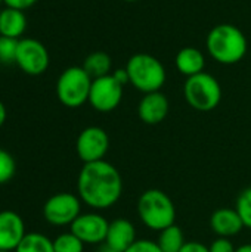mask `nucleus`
Masks as SVG:
<instances>
[{
	"label": "nucleus",
	"instance_id": "nucleus-1",
	"mask_svg": "<svg viewBox=\"0 0 251 252\" xmlns=\"http://www.w3.org/2000/svg\"><path fill=\"white\" fill-rule=\"evenodd\" d=\"M77 193L84 205L93 210H108L123 195L121 174L105 159L83 164L77 177Z\"/></svg>",
	"mask_w": 251,
	"mask_h": 252
},
{
	"label": "nucleus",
	"instance_id": "nucleus-2",
	"mask_svg": "<svg viewBox=\"0 0 251 252\" xmlns=\"http://www.w3.org/2000/svg\"><path fill=\"white\" fill-rule=\"evenodd\" d=\"M206 46L209 55L223 65L238 63L249 50L244 32L232 24H219L213 27L207 34Z\"/></svg>",
	"mask_w": 251,
	"mask_h": 252
},
{
	"label": "nucleus",
	"instance_id": "nucleus-3",
	"mask_svg": "<svg viewBox=\"0 0 251 252\" xmlns=\"http://www.w3.org/2000/svg\"><path fill=\"white\" fill-rule=\"evenodd\" d=\"M138 216L149 230L161 232L175 224L176 207L160 189H148L138 199Z\"/></svg>",
	"mask_w": 251,
	"mask_h": 252
},
{
	"label": "nucleus",
	"instance_id": "nucleus-4",
	"mask_svg": "<svg viewBox=\"0 0 251 252\" xmlns=\"http://www.w3.org/2000/svg\"><path fill=\"white\" fill-rule=\"evenodd\" d=\"M126 69L129 72V78L133 87L145 94L160 92L166 83L164 65L152 55L148 53L133 55L127 61Z\"/></svg>",
	"mask_w": 251,
	"mask_h": 252
},
{
	"label": "nucleus",
	"instance_id": "nucleus-5",
	"mask_svg": "<svg viewBox=\"0 0 251 252\" xmlns=\"http://www.w3.org/2000/svg\"><path fill=\"white\" fill-rule=\"evenodd\" d=\"M186 103L200 112H209L217 108L222 100V87L209 72H200L188 77L183 86Z\"/></svg>",
	"mask_w": 251,
	"mask_h": 252
},
{
	"label": "nucleus",
	"instance_id": "nucleus-6",
	"mask_svg": "<svg viewBox=\"0 0 251 252\" xmlns=\"http://www.w3.org/2000/svg\"><path fill=\"white\" fill-rule=\"evenodd\" d=\"M92 78L83 66H70L62 71L56 81L58 100L67 108H80L89 102Z\"/></svg>",
	"mask_w": 251,
	"mask_h": 252
},
{
	"label": "nucleus",
	"instance_id": "nucleus-7",
	"mask_svg": "<svg viewBox=\"0 0 251 252\" xmlns=\"http://www.w3.org/2000/svg\"><path fill=\"white\" fill-rule=\"evenodd\" d=\"M81 199L78 195L59 192L52 195L43 205V217L52 226H71L81 214Z\"/></svg>",
	"mask_w": 251,
	"mask_h": 252
},
{
	"label": "nucleus",
	"instance_id": "nucleus-8",
	"mask_svg": "<svg viewBox=\"0 0 251 252\" xmlns=\"http://www.w3.org/2000/svg\"><path fill=\"white\" fill-rule=\"evenodd\" d=\"M15 63L24 74L37 77L47 71L50 56L46 46L40 40L25 37L18 41Z\"/></svg>",
	"mask_w": 251,
	"mask_h": 252
},
{
	"label": "nucleus",
	"instance_id": "nucleus-9",
	"mask_svg": "<svg viewBox=\"0 0 251 252\" xmlns=\"http://www.w3.org/2000/svg\"><path fill=\"white\" fill-rule=\"evenodd\" d=\"M108 149H109V136L104 128L96 126H90L81 130L75 142V151L78 158L83 161V164L105 159Z\"/></svg>",
	"mask_w": 251,
	"mask_h": 252
},
{
	"label": "nucleus",
	"instance_id": "nucleus-10",
	"mask_svg": "<svg viewBox=\"0 0 251 252\" xmlns=\"http://www.w3.org/2000/svg\"><path fill=\"white\" fill-rule=\"evenodd\" d=\"M123 87L112 74L93 80L89 94L90 106L102 114L114 111L123 99Z\"/></svg>",
	"mask_w": 251,
	"mask_h": 252
},
{
	"label": "nucleus",
	"instance_id": "nucleus-11",
	"mask_svg": "<svg viewBox=\"0 0 251 252\" xmlns=\"http://www.w3.org/2000/svg\"><path fill=\"white\" fill-rule=\"evenodd\" d=\"M70 227V232H72L84 245H99L107 239L109 223L98 213H86L80 214Z\"/></svg>",
	"mask_w": 251,
	"mask_h": 252
},
{
	"label": "nucleus",
	"instance_id": "nucleus-12",
	"mask_svg": "<svg viewBox=\"0 0 251 252\" xmlns=\"http://www.w3.org/2000/svg\"><path fill=\"white\" fill-rule=\"evenodd\" d=\"M25 235H27L25 223L18 213L12 210L0 211V250L1 251H15Z\"/></svg>",
	"mask_w": 251,
	"mask_h": 252
},
{
	"label": "nucleus",
	"instance_id": "nucleus-13",
	"mask_svg": "<svg viewBox=\"0 0 251 252\" xmlns=\"http://www.w3.org/2000/svg\"><path fill=\"white\" fill-rule=\"evenodd\" d=\"M169 99L161 92L146 93L139 105H138V115L142 123L148 126H157L166 120L169 115Z\"/></svg>",
	"mask_w": 251,
	"mask_h": 252
},
{
	"label": "nucleus",
	"instance_id": "nucleus-14",
	"mask_svg": "<svg viewBox=\"0 0 251 252\" xmlns=\"http://www.w3.org/2000/svg\"><path fill=\"white\" fill-rule=\"evenodd\" d=\"M210 229L219 238H232L241 233L244 223L235 208H219L210 217Z\"/></svg>",
	"mask_w": 251,
	"mask_h": 252
},
{
	"label": "nucleus",
	"instance_id": "nucleus-15",
	"mask_svg": "<svg viewBox=\"0 0 251 252\" xmlns=\"http://www.w3.org/2000/svg\"><path fill=\"white\" fill-rule=\"evenodd\" d=\"M136 242V229L127 219H115L109 223L105 245L115 251L124 252Z\"/></svg>",
	"mask_w": 251,
	"mask_h": 252
},
{
	"label": "nucleus",
	"instance_id": "nucleus-16",
	"mask_svg": "<svg viewBox=\"0 0 251 252\" xmlns=\"http://www.w3.org/2000/svg\"><path fill=\"white\" fill-rule=\"evenodd\" d=\"M27 30V16L24 10L4 7L0 10V35L21 40Z\"/></svg>",
	"mask_w": 251,
	"mask_h": 252
},
{
	"label": "nucleus",
	"instance_id": "nucleus-17",
	"mask_svg": "<svg viewBox=\"0 0 251 252\" xmlns=\"http://www.w3.org/2000/svg\"><path fill=\"white\" fill-rule=\"evenodd\" d=\"M175 63L180 74H183L186 77H192L200 72H204L206 58L200 49L189 46V47H183L178 52Z\"/></svg>",
	"mask_w": 251,
	"mask_h": 252
},
{
	"label": "nucleus",
	"instance_id": "nucleus-18",
	"mask_svg": "<svg viewBox=\"0 0 251 252\" xmlns=\"http://www.w3.org/2000/svg\"><path fill=\"white\" fill-rule=\"evenodd\" d=\"M111 66H112L111 56L105 52H93L87 55V58L83 62V68L90 75L92 80L109 75Z\"/></svg>",
	"mask_w": 251,
	"mask_h": 252
},
{
	"label": "nucleus",
	"instance_id": "nucleus-19",
	"mask_svg": "<svg viewBox=\"0 0 251 252\" xmlns=\"http://www.w3.org/2000/svg\"><path fill=\"white\" fill-rule=\"evenodd\" d=\"M158 233L160 235H158L157 244L163 252H180L183 245L186 244L182 229L176 224H173Z\"/></svg>",
	"mask_w": 251,
	"mask_h": 252
},
{
	"label": "nucleus",
	"instance_id": "nucleus-20",
	"mask_svg": "<svg viewBox=\"0 0 251 252\" xmlns=\"http://www.w3.org/2000/svg\"><path fill=\"white\" fill-rule=\"evenodd\" d=\"M13 252H55L53 241L43 233L31 232L24 236V239Z\"/></svg>",
	"mask_w": 251,
	"mask_h": 252
},
{
	"label": "nucleus",
	"instance_id": "nucleus-21",
	"mask_svg": "<svg viewBox=\"0 0 251 252\" xmlns=\"http://www.w3.org/2000/svg\"><path fill=\"white\" fill-rule=\"evenodd\" d=\"M53 250L55 252H83L84 244L72 233H61L53 239Z\"/></svg>",
	"mask_w": 251,
	"mask_h": 252
},
{
	"label": "nucleus",
	"instance_id": "nucleus-22",
	"mask_svg": "<svg viewBox=\"0 0 251 252\" xmlns=\"http://www.w3.org/2000/svg\"><path fill=\"white\" fill-rule=\"evenodd\" d=\"M235 210L238 213V216L241 217L244 227L251 230V188L244 189L235 202Z\"/></svg>",
	"mask_w": 251,
	"mask_h": 252
},
{
	"label": "nucleus",
	"instance_id": "nucleus-23",
	"mask_svg": "<svg viewBox=\"0 0 251 252\" xmlns=\"http://www.w3.org/2000/svg\"><path fill=\"white\" fill-rule=\"evenodd\" d=\"M16 173L15 158L4 149L0 148V186L9 183Z\"/></svg>",
	"mask_w": 251,
	"mask_h": 252
},
{
	"label": "nucleus",
	"instance_id": "nucleus-24",
	"mask_svg": "<svg viewBox=\"0 0 251 252\" xmlns=\"http://www.w3.org/2000/svg\"><path fill=\"white\" fill-rule=\"evenodd\" d=\"M18 41L19 40L0 35V63L1 65L15 63L16 50H18Z\"/></svg>",
	"mask_w": 251,
	"mask_h": 252
},
{
	"label": "nucleus",
	"instance_id": "nucleus-25",
	"mask_svg": "<svg viewBox=\"0 0 251 252\" xmlns=\"http://www.w3.org/2000/svg\"><path fill=\"white\" fill-rule=\"evenodd\" d=\"M124 252H163L158 244L151 239H136V242Z\"/></svg>",
	"mask_w": 251,
	"mask_h": 252
},
{
	"label": "nucleus",
	"instance_id": "nucleus-26",
	"mask_svg": "<svg viewBox=\"0 0 251 252\" xmlns=\"http://www.w3.org/2000/svg\"><path fill=\"white\" fill-rule=\"evenodd\" d=\"M210 252H235L237 248L234 247V244L228 239V238H217L216 241L212 242V245L209 247Z\"/></svg>",
	"mask_w": 251,
	"mask_h": 252
},
{
	"label": "nucleus",
	"instance_id": "nucleus-27",
	"mask_svg": "<svg viewBox=\"0 0 251 252\" xmlns=\"http://www.w3.org/2000/svg\"><path fill=\"white\" fill-rule=\"evenodd\" d=\"M37 3V0H3V4L6 7L18 9V10H25L33 7Z\"/></svg>",
	"mask_w": 251,
	"mask_h": 252
},
{
	"label": "nucleus",
	"instance_id": "nucleus-28",
	"mask_svg": "<svg viewBox=\"0 0 251 252\" xmlns=\"http://www.w3.org/2000/svg\"><path fill=\"white\" fill-rule=\"evenodd\" d=\"M180 252H210V250H209V247H206L204 244H201L198 241H191L183 245Z\"/></svg>",
	"mask_w": 251,
	"mask_h": 252
},
{
	"label": "nucleus",
	"instance_id": "nucleus-29",
	"mask_svg": "<svg viewBox=\"0 0 251 252\" xmlns=\"http://www.w3.org/2000/svg\"><path fill=\"white\" fill-rule=\"evenodd\" d=\"M112 77L121 84V86H126L127 83H130V78H129V72L126 68H121V69H115L112 72Z\"/></svg>",
	"mask_w": 251,
	"mask_h": 252
},
{
	"label": "nucleus",
	"instance_id": "nucleus-30",
	"mask_svg": "<svg viewBox=\"0 0 251 252\" xmlns=\"http://www.w3.org/2000/svg\"><path fill=\"white\" fill-rule=\"evenodd\" d=\"M6 118H7V111H6L4 103L0 100V127L6 123Z\"/></svg>",
	"mask_w": 251,
	"mask_h": 252
},
{
	"label": "nucleus",
	"instance_id": "nucleus-31",
	"mask_svg": "<svg viewBox=\"0 0 251 252\" xmlns=\"http://www.w3.org/2000/svg\"><path fill=\"white\" fill-rule=\"evenodd\" d=\"M235 252H251V244H246V245L238 247Z\"/></svg>",
	"mask_w": 251,
	"mask_h": 252
},
{
	"label": "nucleus",
	"instance_id": "nucleus-32",
	"mask_svg": "<svg viewBox=\"0 0 251 252\" xmlns=\"http://www.w3.org/2000/svg\"><path fill=\"white\" fill-rule=\"evenodd\" d=\"M99 252H120V251H115V250H112V248H109L108 245H105V247H102Z\"/></svg>",
	"mask_w": 251,
	"mask_h": 252
},
{
	"label": "nucleus",
	"instance_id": "nucleus-33",
	"mask_svg": "<svg viewBox=\"0 0 251 252\" xmlns=\"http://www.w3.org/2000/svg\"><path fill=\"white\" fill-rule=\"evenodd\" d=\"M124 1H138V0H124Z\"/></svg>",
	"mask_w": 251,
	"mask_h": 252
},
{
	"label": "nucleus",
	"instance_id": "nucleus-34",
	"mask_svg": "<svg viewBox=\"0 0 251 252\" xmlns=\"http://www.w3.org/2000/svg\"><path fill=\"white\" fill-rule=\"evenodd\" d=\"M0 252H12V251H1V250H0Z\"/></svg>",
	"mask_w": 251,
	"mask_h": 252
},
{
	"label": "nucleus",
	"instance_id": "nucleus-35",
	"mask_svg": "<svg viewBox=\"0 0 251 252\" xmlns=\"http://www.w3.org/2000/svg\"><path fill=\"white\" fill-rule=\"evenodd\" d=\"M1 3H3V0H0V4H1Z\"/></svg>",
	"mask_w": 251,
	"mask_h": 252
}]
</instances>
